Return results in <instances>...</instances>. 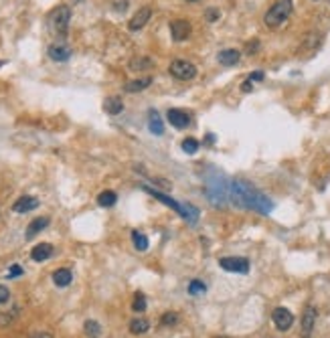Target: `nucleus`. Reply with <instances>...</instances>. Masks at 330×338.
I'll return each mask as SVG.
<instances>
[{"label": "nucleus", "mask_w": 330, "mask_h": 338, "mask_svg": "<svg viewBox=\"0 0 330 338\" xmlns=\"http://www.w3.org/2000/svg\"><path fill=\"white\" fill-rule=\"evenodd\" d=\"M229 199L233 201L235 207H245V209H253L257 213H269L273 209L271 201L261 195L257 188H253L251 184L243 182V180H233L229 186Z\"/></svg>", "instance_id": "obj_1"}, {"label": "nucleus", "mask_w": 330, "mask_h": 338, "mask_svg": "<svg viewBox=\"0 0 330 338\" xmlns=\"http://www.w3.org/2000/svg\"><path fill=\"white\" fill-rule=\"evenodd\" d=\"M142 186V190H146L148 195H152L156 201H160V203H164L169 209H175L187 223H191V225H195L197 221H199V209L197 207H193V205H183V203H179V201H175V199H171V197H167L164 192H158V190H154L152 186H148V184H140Z\"/></svg>", "instance_id": "obj_2"}, {"label": "nucleus", "mask_w": 330, "mask_h": 338, "mask_svg": "<svg viewBox=\"0 0 330 338\" xmlns=\"http://www.w3.org/2000/svg\"><path fill=\"white\" fill-rule=\"evenodd\" d=\"M292 9H294V3L292 0H276L269 9H267V13H265V17H263V25L267 27V29H278V27H282L286 21H288V17L292 15Z\"/></svg>", "instance_id": "obj_3"}, {"label": "nucleus", "mask_w": 330, "mask_h": 338, "mask_svg": "<svg viewBox=\"0 0 330 338\" xmlns=\"http://www.w3.org/2000/svg\"><path fill=\"white\" fill-rule=\"evenodd\" d=\"M205 195L215 207L225 205V201L229 197V186H227L225 178L221 174H211L207 180V186H205Z\"/></svg>", "instance_id": "obj_4"}, {"label": "nucleus", "mask_w": 330, "mask_h": 338, "mask_svg": "<svg viewBox=\"0 0 330 338\" xmlns=\"http://www.w3.org/2000/svg\"><path fill=\"white\" fill-rule=\"evenodd\" d=\"M69 21H71V9L67 5L57 7L51 15H49V31L55 37H65L67 29H69Z\"/></svg>", "instance_id": "obj_5"}, {"label": "nucleus", "mask_w": 330, "mask_h": 338, "mask_svg": "<svg viewBox=\"0 0 330 338\" xmlns=\"http://www.w3.org/2000/svg\"><path fill=\"white\" fill-rule=\"evenodd\" d=\"M169 71H171V75H173L175 79H179V81H191V79H195L197 73H199L197 67H195L191 61H185V59L173 61L171 67H169Z\"/></svg>", "instance_id": "obj_6"}, {"label": "nucleus", "mask_w": 330, "mask_h": 338, "mask_svg": "<svg viewBox=\"0 0 330 338\" xmlns=\"http://www.w3.org/2000/svg\"><path fill=\"white\" fill-rule=\"evenodd\" d=\"M47 55L53 59V61H57V63H65L71 59L73 51H71V47L63 41H57V43H53L49 45V49H47Z\"/></svg>", "instance_id": "obj_7"}, {"label": "nucleus", "mask_w": 330, "mask_h": 338, "mask_svg": "<svg viewBox=\"0 0 330 338\" xmlns=\"http://www.w3.org/2000/svg\"><path fill=\"white\" fill-rule=\"evenodd\" d=\"M219 265L231 273H247L249 271V259H245V257H221L219 259Z\"/></svg>", "instance_id": "obj_8"}, {"label": "nucleus", "mask_w": 330, "mask_h": 338, "mask_svg": "<svg viewBox=\"0 0 330 338\" xmlns=\"http://www.w3.org/2000/svg\"><path fill=\"white\" fill-rule=\"evenodd\" d=\"M271 320H273V324H276L278 330L286 332V330H290L292 324H294V314H292L288 308H276V310L271 312Z\"/></svg>", "instance_id": "obj_9"}, {"label": "nucleus", "mask_w": 330, "mask_h": 338, "mask_svg": "<svg viewBox=\"0 0 330 338\" xmlns=\"http://www.w3.org/2000/svg\"><path fill=\"white\" fill-rule=\"evenodd\" d=\"M191 31H193V27L185 19H177L171 23V35H173V41H177V43H183L185 39H189Z\"/></svg>", "instance_id": "obj_10"}, {"label": "nucleus", "mask_w": 330, "mask_h": 338, "mask_svg": "<svg viewBox=\"0 0 330 338\" xmlns=\"http://www.w3.org/2000/svg\"><path fill=\"white\" fill-rule=\"evenodd\" d=\"M316 318H318V312L314 306H306L304 314H302V338H310L312 336V330H314V324H316Z\"/></svg>", "instance_id": "obj_11"}, {"label": "nucleus", "mask_w": 330, "mask_h": 338, "mask_svg": "<svg viewBox=\"0 0 330 338\" xmlns=\"http://www.w3.org/2000/svg\"><path fill=\"white\" fill-rule=\"evenodd\" d=\"M150 17H152V9H150V7H142V9L130 19L128 29H130V31H140V29H144L146 23L150 21Z\"/></svg>", "instance_id": "obj_12"}, {"label": "nucleus", "mask_w": 330, "mask_h": 338, "mask_svg": "<svg viewBox=\"0 0 330 338\" xmlns=\"http://www.w3.org/2000/svg\"><path fill=\"white\" fill-rule=\"evenodd\" d=\"M167 118H169V122H171L177 130H185V128L191 124V116H189L185 110H169V112H167Z\"/></svg>", "instance_id": "obj_13"}, {"label": "nucleus", "mask_w": 330, "mask_h": 338, "mask_svg": "<svg viewBox=\"0 0 330 338\" xmlns=\"http://www.w3.org/2000/svg\"><path fill=\"white\" fill-rule=\"evenodd\" d=\"M49 217H37V219H33L31 223H29V227H27V231H25V237H27V241H31V239H35L43 229H47L49 227Z\"/></svg>", "instance_id": "obj_14"}, {"label": "nucleus", "mask_w": 330, "mask_h": 338, "mask_svg": "<svg viewBox=\"0 0 330 338\" xmlns=\"http://www.w3.org/2000/svg\"><path fill=\"white\" fill-rule=\"evenodd\" d=\"M39 205H41V203H39V199L25 195V197L17 199V203L13 205V211H15V213H29V211H35Z\"/></svg>", "instance_id": "obj_15"}, {"label": "nucleus", "mask_w": 330, "mask_h": 338, "mask_svg": "<svg viewBox=\"0 0 330 338\" xmlns=\"http://www.w3.org/2000/svg\"><path fill=\"white\" fill-rule=\"evenodd\" d=\"M103 112L107 116H118L124 112V102L118 98V95H109V98L103 100Z\"/></svg>", "instance_id": "obj_16"}, {"label": "nucleus", "mask_w": 330, "mask_h": 338, "mask_svg": "<svg viewBox=\"0 0 330 338\" xmlns=\"http://www.w3.org/2000/svg\"><path fill=\"white\" fill-rule=\"evenodd\" d=\"M217 59H219V63H221L223 67H233V65L239 63L241 53L237 49H225V51H221V53L217 55Z\"/></svg>", "instance_id": "obj_17"}, {"label": "nucleus", "mask_w": 330, "mask_h": 338, "mask_svg": "<svg viewBox=\"0 0 330 338\" xmlns=\"http://www.w3.org/2000/svg\"><path fill=\"white\" fill-rule=\"evenodd\" d=\"M152 77H138V79H132V81H128L126 85H124V91L126 93H138V91H144L146 87H150L152 85Z\"/></svg>", "instance_id": "obj_18"}, {"label": "nucleus", "mask_w": 330, "mask_h": 338, "mask_svg": "<svg viewBox=\"0 0 330 338\" xmlns=\"http://www.w3.org/2000/svg\"><path fill=\"white\" fill-rule=\"evenodd\" d=\"M53 245L51 243H39L37 247H33V251H31V257H33V261H47L51 255H53Z\"/></svg>", "instance_id": "obj_19"}, {"label": "nucleus", "mask_w": 330, "mask_h": 338, "mask_svg": "<svg viewBox=\"0 0 330 338\" xmlns=\"http://www.w3.org/2000/svg\"><path fill=\"white\" fill-rule=\"evenodd\" d=\"M148 130H150L152 134H156V136H162V134H164V124H162V120H160V116H158L156 110H150V112H148Z\"/></svg>", "instance_id": "obj_20"}, {"label": "nucleus", "mask_w": 330, "mask_h": 338, "mask_svg": "<svg viewBox=\"0 0 330 338\" xmlns=\"http://www.w3.org/2000/svg\"><path fill=\"white\" fill-rule=\"evenodd\" d=\"M71 279H73V273L67 267H61V269H57V271L53 273V281H55V285H57V287H67L71 283Z\"/></svg>", "instance_id": "obj_21"}, {"label": "nucleus", "mask_w": 330, "mask_h": 338, "mask_svg": "<svg viewBox=\"0 0 330 338\" xmlns=\"http://www.w3.org/2000/svg\"><path fill=\"white\" fill-rule=\"evenodd\" d=\"M118 203V195L114 190H103L99 192V197H97V205L103 207V209H109V207H114Z\"/></svg>", "instance_id": "obj_22"}, {"label": "nucleus", "mask_w": 330, "mask_h": 338, "mask_svg": "<svg viewBox=\"0 0 330 338\" xmlns=\"http://www.w3.org/2000/svg\"><path fill=\"white\" fill-rule=\"evenodd\" d=\"M154 65V61L150 59V57H134L132 61H130V69L132 71H146V69H150Z\"/></svg>", "instance_id": "obj_23"}, {"label": "nucleus", "mask_w": 330, "mask_h": 338, "mask_svg": "<svg viewBox=\"0 0 330 338\" xmlns=\"http://www.w3.org/2000/svg\"><path fill=\"white\" fill-rule=\"evenodd\" d=\"M148 328H150V322L146 318H134L130 322V332L132 334H146Z\"/></svg>", "instance_id": "obj_24"}, {"label": "nucleus", "mask_w": 330, "mask_h": 338, "mask_svg": "<svg viewBox=\"0 0 330 338\" xmlns=\"http://www.w3.org/2000/svg\"><path fill=\"white\" fill-rule=\"evenodd\" d=\"M132 243H134V247L138 249V251H146L148 249V237L144 235V233H140V231H132Z\"/></svg>", "instance_id": "obj_25"}, {"label": "nucleus", "mask_w": 330, "mask_h": 338, "mask_svg": "<svg viewBox=\"0 0 330 338\" xmlns=\"http://www.w3.org/2000/svg\"><path fill=\"white\" fill-rule=\"evenodd\" d=\"M83 330H85V334H87L89 338H99V334H101V326H99V322H95V320H85Z\"/></svg>", "instance_id": "obj_26"}, {"label": "nucleus", "mask_w": 330, "mask_h": 338, "mask_svg": "<svg viewBox=\"0 0 330 338\" xmlns=\"http://www.w3.org/2000/svg\"><path fill=\"white\" fill-rule=\"evenodd\" d=\"M207 292V283L201 281V279H193L189 283V294L191 296H199V294H205Z\"/></svg>", "instance_id": "obj_27"}, {"label": "nucleus", "mask_w": 330, "mask_h": 338, "mask_svg": "<svg viewBox=\"0 0 330 338\" xmlns=\"http://www.w3.org/2000/svg\"><path fill=\"white\" fill-rule=\"evenodd\" d=\"M181 148H183L185 154H197V150H199V142H197L195 138H187V140H183Z\"/></svg>", "instance_id": "obj_28"}, {"label": "nucleus", "mask_w": 330, "mask_h": 338, "mask_svg": "<svg viewBox=\"0 0 330 338\" xmlns=\"http://www.w3.org/2000/svg\"><path fill=\"white\" fill-rule=\"evenodd\" d=\"M132 308H134V312H144V310H146V298H144V294L138 292V294L134 296Z\"/></svg>", "instance_id": "obj_29"}, {"label": "nucleus", "mask_w": 330, "mask_h": 338, "mask_svg": "<svg viewBox=\"0 0 330 338\" xmlns=\"http://www.w3.org/2000/svg\"><path fill=\"white\" fill-rule=\"evenodd\" d=\"M179 322V314L177 312H167L162 316V320H160V324L162 326H175Z\"/></svg>", "instance_id": "obj_30"}, {"label": "nucleus", "mask_w": 330, "mask_h": 338, "mask_svg": "<svg viewBox=\"0 0 330 338\" xmlns=\"http://www.w3.org/2000/svg\"><path fill=\"white\" fill-rule=\"evenodd\" d=\"M25 273V269H23V265H19V263H15V265H11V269H9V277L13 279V277H19V275H23Z\"/></svg>", "instance_id": "obj_31"}, {"label": "nucleus", "mask_w": 330, "mask_h": 338, "mask_svg": "<svg viewBox=\"0 0 330 338\" xmlns=\"http://www.w3.org/2000/svg\"><path fill=\"white\" fill-rule=\"evenodd\" d=\"M205 17H207V21H209V23H215V21H217L219 17H221V13H219V9L211 7V9L207 11V15H205Z\"/></svg>", "instance_id": "obj_32"}, {"label": "nucleus", "mask_w": 330, "mask_h": 338, "mask_svg": "<svg viewBox=\"0 0 330 338\" xmlns=\"http://www.w3.org/2000/svg\"><path fill=\"white\" fill-rule=\"evenodd\" d=\"M11 300V292H9V287L7 285H0V304H5Z\"/></svg>", "instance_id": "obj_33"}, {"label": "nucleus", "mask_w": 330, "mask_h": 338, "mask_svg": "<svg viewBox=\"0 0 330 338\" xmlns=\"http://www.w3.org/2000/svg\"><path fill=\"white\" fill-rule=\"evenodd\" d=\"M263 77H265V73H263V71H253V73H251L247 79L255 83V81H263Z\"/></svg>", "instance_id": "obj_34"}, {"label": "nucleus", "mask_w": 330, "mask_h": 338, "mask_svg": "<svg viewBox=\"0 0 330 338\" xmlns=\"http://www.w3.org/2000/svg\"><path fill=\"white\" fill-rule=\"evenodd\" d=\"M259 49V41L257 39H253V43H249L247 45V53H253V51H257Z\"/></svg>", "instance_id": "obj_35"}, {"label": "nucleus", "mask_w": 330, "mask_h": 338, "mask_svg": "<svg viewBox=\"0 0 330 338\" xmlns=\"http://www.w3.org/2000/svg\"><path fill=\"white\" fill-rule=\"evenodd\" d=\"M31 338H53V336H51L49 332H41V330H39V332H33Z\"/></svg>", "instance_id": "obj_36"}, {"label": "nucleus", "mask_w": 330, "mask_h": 338, "mask_svg": "<svg viewBox=\"0 0 330 338\" xmlns=\"http://www.w3.org/2000/svg\"><path fill=\"white\" fill-rule=\"evenodd\" d=\"M241 89H243L245 93H249V91H253V81H249V79H247V81H245V83L241 85Z\"/></svg>", "instance_id": "obj_37"}, {"label": "nucleus", "mask_w": 330, "mask_h": 338, "mask_svg": "<svg viewBox=\"0 0 330 338\" xmlns=\"http://www.w3.org/2000/svg\"><path fill=\"white\" fill-rule=\"evenodd\" d=\"M187 3H199V0H187Z\"/></svg>", "instance_id": "obj_38"}, {"label": "nucleus", "mask_w": 330, "mask_h": 338, "mask_svg": "<svg viewBox=\"0 0 330 338\" xmlns=\"http://www.w3.org/2000/svg\"><path fill=\"white\" fill-rule=\"evenodd\" d=\"M219 338H229V336H219Z\"/></svg>", "instance_id": "obj_39"}, {"label": "nucleus", "mask_w": 330, "mask_h": 338, "mask_svg": "<svg viewBox=\"0 0 330 338\" xmlns=\"http://www.w3.org/2000/svg\"><path fill=\"white\" fill-rule=\"evenodd\" d=\"M314 3H318V0H314Z\"/></svg>", "instance_id": "obj_40"}]
</instances>
